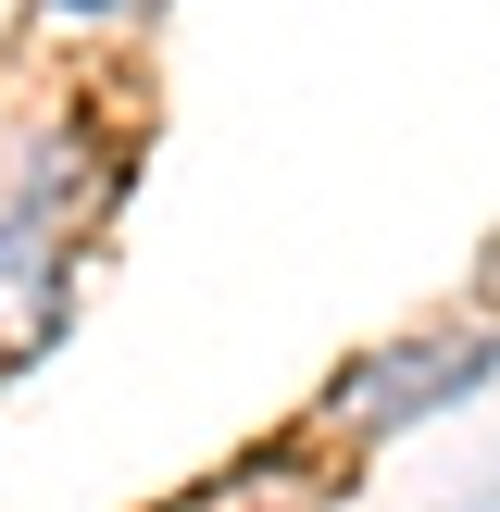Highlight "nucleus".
<instances>
[{"label": "nucleus", "mask_w": 500, "mask_h": 512, "mask_svg": "<svg viewBox=\"0 0 500 512\" xmlns=\"http://www.w3.org/2000/svg\"><path fill=\"white\" fill-rule=\"evenodd\" d=\"M63 300V250H50L38 213H0V350H25Z\"/></svg>", "instance_id": "f257e3e1"}, {"label": "nucleus", "mask_w": 500, "mask_h": 512, "mask_svg": "<svg viewBox=\"0 0 500 512\" xmlns=\"http://www.w3.org/2000/svg\"><path fill=\"white\" fill-rule=\"evenodd\" d=\"M50 13H113V0H50Z\"/></svg>", "instance_id": "f03ea898"}, {"label": "nucleus", "mask_w": 500, "mask_h": 512, "mask_svg": "<svg viewBox=\"0 0 500 512\" xmlns=\"http://www.w3.org/2000/svg\"><path fill=\"white\" fill-rule=\"evenodd\" d=\"M188 512H225V500H188Z\"/></svg>", "instance_id": "7ed1b4c3"}]
</instances>
